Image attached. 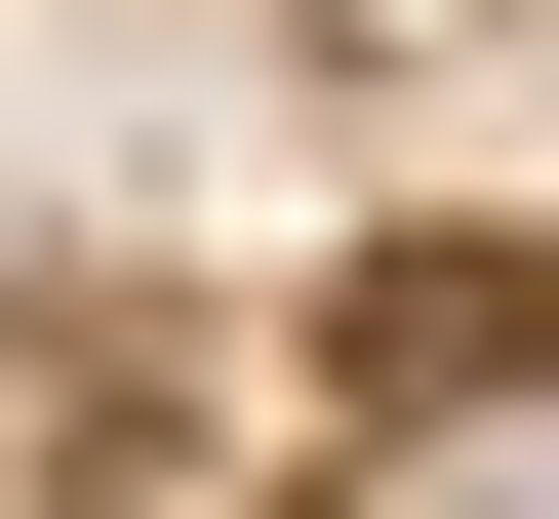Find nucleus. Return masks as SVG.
<instances>
[{"label": "nucleus", "mask_w": 559, "mask_h": 519, "mask_svg": "<svg viewBox=\"0 0 559 519\" xmlns=\"http://www.w3.org/2000/svg\"><path fill=\"white\" fill-rule=\"evenodd\" d=\"M360 519H559V359H479V400H400V480Z\"/></svg>", "instance_id": "1"}]
</instances>
